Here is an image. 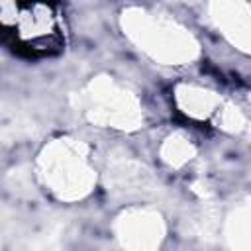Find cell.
<instances>
[{
    "mask_svg": "<svg viewBox=\"0 0 251 251\" xmlns=\"http://www.w3.org/2000/svg\"><path fill=\"white\" fill-rule=\"evenodd\" d=\"M4 41L25 57H51L63 51L65 29L57 6L39 2H0Z\"/></svg>",
    "mask_w": 251,
    "mask_h": 251,
    "instance_id": "obj_1",
    "label": "cell"
}]
</instances>
